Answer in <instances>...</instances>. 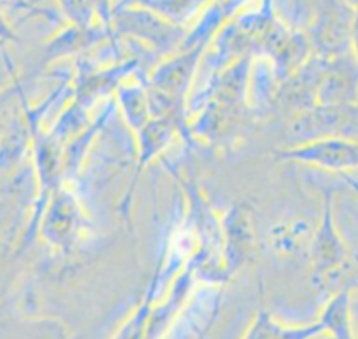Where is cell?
Here are the masks:
<instances>
[{
	"label": "cell",
	"instance_id": "obj_1",
	"mask_svg": "<svg viewBox=\"0 0 358 339\" xmlns=\"http://www.w3.org/2000/svg\"><path fill=\"white\" fill-rule=\"evenodd\" d=\"M277 160L313 165L338 174L358 168V140L324 136L274 151Z\"/></svg>",
	"mask_w": 358,
	"mask_h": 339
},
{
	"label": "cell",
	"instance_id": "obj_2",
	"mask_svg": "<svg viewBox=\"0 0 358 339\" xmlns=\"http://www.w3.org/2000/svg\"><path fill=\"white\" fill-rule=\"evenodd\" d=\"M309 256L317 286L336 279L348 262V247L334 224L333 192L329 189L323 193L322 217L310 241Z\"/></svg>",
	"mask_w": 358,
	"mask_h": 339
},
{
	"label": "cell",
	"instance_id": "obj_3",
	"mask_svg": "<svg viewBox=\"0 0 358 339\" xmlns=\"http://www.w3.org/2000/svg\"><path fill=\"white\" fill-rule=\"evenodd\" d=\"M350 286L338 290L327 300L316 321L323 332H329L334 339H355L350 315Z\"/></svg>",
	"mask_w": 358,
	"mask_h": 339
},
{
	"label": "cell",
	"instance_id": "obj_4",
	"mask_svg": "<svg viewBox=\"0 0 358 339\" xmlns=\"http://www.w3.org/2000/svg\"><path fill=\"white\" fill-rule=\"evenodd\" d=\"M323 332L317 322L303 326H285L273 318L263 305L250 326L246 339H312Z\"/></svg>",
	"mask_w": 358,
	"mask_h": 339
},
{
	"label": "cell",
	"instance_id": "obj_5",
	"mask_svg": "<svg viewBox=\"0 0 358 339\" xmlns=\"http://www.w3.org/2000/svg\"><path fill=\"white\" fill-rule=\"evenodd\" d=\"M350 39L352 45V50L355 55V60L358 63V7L355 8L352 18H351V28H350Z\"/></svg>",
	"mask_w": 358,
	"mask_h": 339
},
{
	"label": "cell",
	"instance_id": "obj_6",
	"mask_svg": "<svg viewBox=\"0 0 358 339\" xmlns=\"http://www.w3.org/2000/svg\"><path fill=\"white\" fill-rule=\"evenodd\" d=\"M340 177L343 178V181L354 191V193L357 195V198H358V179H355L354 177H351L350 174H347V172H343V174H340Z\"/></svg>",
	"mask_w": 358,
	"mask_h": 339
}]
</instances>
